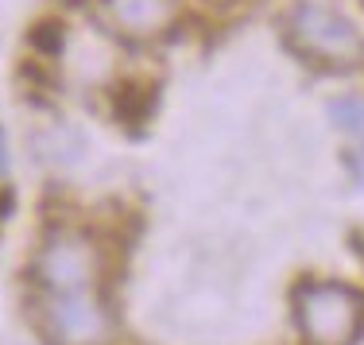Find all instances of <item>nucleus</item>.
Masks as SVG:
<instances>
[{"label":"nucleus","instance_id":"5","mask_svg":"<svg viewBox=\"0 0 364 345\" xmlns=\"http://www.w3.org/2000/svg\"><path fill=\"white\" fill-rule=\"evenodd\" d=\"M329 117L345 128L349 136H364V101L360 97H341L329 105Z\"/></svg>","mask_w":364,"mask_h":345},{"label":"nucleus","instance_id":"3","mask_svg":"<svg viewBox=\"0 0 364 345\" xmlns=\"http://www.w3.org/2000/svg\"><path fill=\"white\" fill-rule=\"evenodd\" d=\"M287 43L291 51H299L306 63L318 66H333V70H345V66H357L364 55V39L357 36L345 16H337L333 8L322 4H302L291 8L287 16Z\"/></svg>","mask_w":364,"mask_h":345},{"label":"nucleus","instance_id":"1","mask_svg":"<svg viewBox=\"0 0 364 345\" xmlns=\"http://www.w3.org/2000/svg\"><path fill=\"white\" fill-rule=\"evenodd\" d=\"M36 314L50 345H105L112 314L101 295V248L90 233L55 225L43 237L36 264Z\"/></svg>","mask_w":364,"mask_h":345},{"label":"nucleus","instance_id":"2","mask_svg":"<svg viewBox=\"0 0 364 345\" xmlns=\"http://www.w3.org/2000/svg\"><path fill=\"white\" fill-rule=\"evenodd\" d=\"M294 318L310 345H353L364 330V295L333 280H306L294 291Z\"/></svg>","mask_w":364,"mask_h":345},{"label":"nucleus","instance_id":"4","mask_svg":"<svg viewBox=\"0 0 364 345\" xmlns=\"http://www.w3.org/2000/svg\"><path fill=\"white\" fill-rule=\"evenodd\" d=\"M97 12L112 36L128 43H155L178 23L182 0H97Z\"/></svg>","mask_w":364,"mask_h":345}]
</instances>
